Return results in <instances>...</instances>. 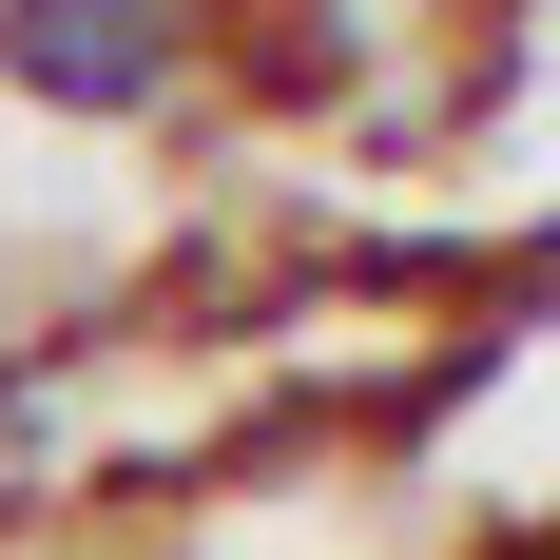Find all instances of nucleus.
Segmentation results:
<instances>
[{"label": "nucleus", "instance_id": "f257e3e1", "mask_svg": "<svg viewBox=\"0 0 560 560\" xmlns=\"http://www.w3.org/2000/svg\"><path fill=\"white\" fill-rule=\"evenodd\" d=\"M213 39V0H0V97L39 116H155Z\"/></svg>", "mask_w": 560, "mask_h": 560}, {"label": "nucleus", "instance_id": "f03ea898", "mask_svg": "<svg viewBox=\"0 0 560 560\" xmlns=\"http://www.w3.org/2000/svg\"><path fill=\"white\" fill-rule=\"evenodd\" d=\"M522 560H560V522H541V541H522Z\"/></svg>", "mask_w": 560, "mask_h": 560}]
</instances>
